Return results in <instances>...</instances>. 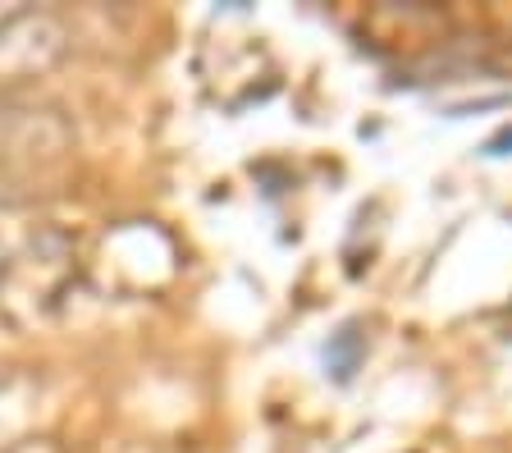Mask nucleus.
Masks as SVG:
<instances>
[{
    "label": "nucleus",
    "mask_w": 512,
    "mask_h": 453,
    "mask_svg": "<svg viewBox=\"0 0 512 453\" xmlns=\"http://www.w3.org/2000/svg\"><path fill=\"white\" fill-rule=\"evenodd\" d=\"M64 55V28L51 14H14L0 23V83L46 74Z\"/></svg>",
    "instance_id": "obj_1"
},
{
    "label": "nucleus",
    "mask_w": 512,
    "mask_h": 453,
    "mask_svg": "<svg viewBox=\"0 0 512 453\" xmlns=\"http://www.w3.org/2000/svg\"><path fill=\"white\" fill-rule=\"evenodd\" d=\"M0 275H5V248H0Z\"/></svg>",
    "instance_id": "obj_2"
}]
</instances>
